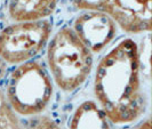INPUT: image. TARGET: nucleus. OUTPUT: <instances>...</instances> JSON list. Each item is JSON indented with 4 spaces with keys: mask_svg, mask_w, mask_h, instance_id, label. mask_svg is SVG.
<instances>
[{
    "mask_svg": "<svg viewBox=\"0 0 152 129\" xmlns=\"http://www.w3.org/2000/svg\"><path fill=\"white\" fill-rule=\"evenodd\" d=\"M143 73L140 47L134 39H121L101 57L94 73L93 93L112 125H132L143 118L149 103Z\"/></svg>",
    "mask_w": 152,
    "mask_h": 129,
    "instance_id": "f257e3e1",
    "label": "nucleus"
},
{
    "mask_svg": "<svg viewBox=\"0 0 152 129\" xmlns=\"http://www.w3.org/2000/svg\"><path fill=\"white\" fill-rule=\"evenodd\" d=\"M46 47L47 70L54 84L65 93L80 88L91 73L94 57L71 26L56 31Z\"/></svg>",
    "mask_w": 152,
    "mask_h": 129,
    "instance_id": "f03ea898",
    "label": "nucleus"
},
{
    "mask_svg": "<svg viewBox=\"0 0 152 129\" xmlns=\"http://www.w3.org/2000/svg\"><path fill=\"white\" fill-rule=\"evenodd\" d=\"M2 91L17 117L31 119L42 115L52 103L54 82L48 70L32 60L16 65L8 73Z\"/></svg>",
    "mask_w": 152,
    "mask_h": 129,
    "instance_id": "7ed1b4c3",
    "label": "nucleus"
},
{
    "mask_svg": "<svg viewBox=\"0 0 152 129\" xmlns=\"http://www.w3.org/2000/svg\"><path fill=\"white\" fill-rule=\"evenodd\" d=\"M53 31L48 20L14 22L0 30V61L20 65L32 61L44 50Z\"/></svg>",
    "mask_w": 152,
    "mask_h": 129,
    "instance_id": "20e7f679",
    "label": "nucleus"
},
{
    "mask_svg": "<svg viewBox=\"0 0 152 129\" xmlns=\"http://www.w3.org/2000/svg\"><path fill=\"white\" fill-rule=\"evenodd\" d=\"M79 10L104 13L129 34L151 31L152 0H71Z\"/></svg>",
    "mask_w": 152,
    "mask_h": 129,
    "instance_id": "39448f33",
    "label": "nucleus"
},
{
    "mask_svg": "<svg viewBox=\"0 0 152 129\" xmlns=\"http://www.w3.org/2000/svg\"><path fill=\"white\" fill-rule=\"evenodd\" d=\"M71 29L91 54H99L118 34V25L104 13L84 10L76 17Z\"/></svg>",
    "mask_w": 152,
    "mask_h": 129,
    "instance_id": "423d86ee",
    "label": "nucleus"
},
{
    "mask_svg": "<svg viewBox=\"0 0 152 129\" xmlns=\"http://www.w3.org/2000/svg\"><path fill=\"white\" fill-rule=\"evenodd\" d=\"M57 0H8L7 14L14 22L46 20L56 8Z\"/></svg>",
    "mask_w": 152,
    "mask_h": 129,
    "instance_id": "0eeeda50",
    "label": "nucleus"
},
{
    "mask_svg": "<svg viewBox=\"0 0 152 129\" xmlns=\"http://www.w3.org/2000/svg\"><path fill=\"white\" fill-rule=\"evenodd\" d=\"M68 129H112V123L95 101L87 99L72 112Z\"/></svg>",
    "mask_w": 152,
    "mask_h": 129,
    "instance_id": "6e6552de",
    "label": "nucleus"
},
{
    "mask_svg": "<svg viewBox=\"0 0 152 129\" xmlns=\"http://www.w3.org/2000/svg\"><path fill=\"white\" fill-rule=\"evenodd\" d=\"M0 129H24V123L9 107L2 89H0Z\"/></svg>",
    "mask_w": 152,
    "mask_h": 129,
    "instance_id": "1a4fd4ad",
    "label": "nucleus"
},
{
    "mask_svg": "<svg viewBox=\"0 0 152 129\" xmlns=\"http://www.w3.org/2000/svg\"><path fill=\"white\" fill-rule=\"evenodd\" d=\"M24 123V129H63L57 123L48 115H39L28 119Z\"/></svg>",
    "mask_w": 152,
    "mask_h": 129,
    "instance_id": "9d476101",
    "label": "nucleus"
},
{
    "mask_svg": "<svg viewBox=\"0 0 152 129\" xmlns=\"http://www.w3.org/2000/svg\"><path fill=\"white\" fill-rule=\"evenodd\" d=\"M126 129H151V120H150V118L141 119L135 125H133Z\"/></svg>",
    "mask_w": 152,
    "mask_h": 129,
    "instance_id": "9b49d317",
    "label": "nucleus"
},
{
    "mask_svg": "<svg viewBox=\"0 0 152 129\" xmlns=\"http://www.w3.org/2000/svg\"><path fill=\"white\" fill-rule=\"evenodd\" d=\"M6 73H7V65L0 61V81L6 77Z\"/></svg>",
    "mask_w": 152,
    "mask_h": 129,
    "instance_id": "f8f14e48",
    "label": "nucleus"
}]
</instances>
